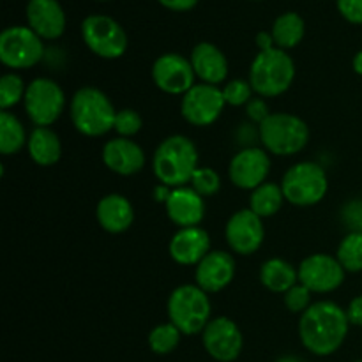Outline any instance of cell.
I'll return each instance as SVG.
<instances>
[{
  "label": "cell",
  "instance_id": "cell-1",
  "mask_svg": "<svg viewBox=\"0 0 362 362\" xmlns=\"http://www.w3.org/2000/svg\"><path fill=\"white\" fill-rule=\"evenodd\" d=\"M349 317L343 308L331 300L315 303L300 317V341L315 356H331L349 334Z\"/></svg>",
  "mask_w": 362,
  "mask_h": 362
},
{
  "label": "cell",
  "instance_id": "cell-2",
  "mask_svg": "<svg viewBox=\"0 0 362 362\" xmlns=\"http://www.w3.org/2000/svg\"><path fill=\"white\" fill-rule=\"evenodd\" d=\"M152 166L159 182L168 187H184L198 170V151L189 138L173 134L156 148Z\"/></svg>",
  "mask_w": 362,
  "mask_h": 362
},
{
  "label": "cell",
  "instance_id": "cell-3",
  "mask_svg": "<svg viewBox=\"0 0 362 362\" xmlns=\"http://www.w3.org/2000/svg\"><path fill=\"white\" fill-rule=\"evenodd\" d=\"M117 112L105 92L83 87L73 95L71 120L85 136H103L115 127Z\"/></svg>",
  "mask_w": 362,
  "mask_h": 362
},
{
  "label": "cell",
  "instance_id": "cell-4",
  "mask_svg": "<svg viewBox=\"0 0 362 362\" xmlns=\"http://www.w3.org/2000/svg\"><path fill=\"white\" fill-rule=\"evenodd\" d=\"M296 76V66L285 49L271 48L260 52L251 62L250 83L257 94L276 98L286 92Z\"/></svg>",
  "mask_w": 362,
  "mask_h": 362
},
{
  "label": "cell",
  "instance_id": "cell-5",
  "mask_svg": "<svg viewBox=\"0 0 362 362\" xmlns=\"http://www.w3.org/2000/svg\"><path fill=\"white\" fill-rule=\"evenodd\" d=\"M170 322L182 334L193 336L204 332L211 322V300L207 292L198 285H182L168 299Z\"/></svg>",
  "mask_w": 362,
  "mask_h": 362
},
{
  "label": "cell",
  "instance_id": "cell-6",
  "mask_svg": "<svg viewBox=\"0 0 362 362\" xmlns=\"http://www.w3.org/2000/svg\"><path fill=\"white\" fill-rule=\"evenodd\" d=\"M260 140L271 154L293 156L306 147L310 129L292 113H271L260 124Z\"/></svg>",
  "mask_w": 362,
  "mask_h": 362
},
{
  "label": "cell",
  "instance_id": "cell-7",
  "mask_svg": "<svg viewBox=\"0 0 362 362\" xmlns=\"http://www.w3.org/2000/svg\"><path fill=\"white\" fill-rule=\"evenodd\" d=\"M327 175L320 165L303 161L293 165L285 173L281 182L285 200L299 207H310L318 204L327 193Z\"/></svg>",
  "mask_w": 362,
  "mask_h": 362
},
{
  "label": "cell",
  "instance_id": "cell-8",
  "mask_svg": "<svg viewBox=\"0 0 362 362\" xmlns=\"http://www.w3.org/2000/svg\"><path fill=\"white\" fill-rule=\"evenodd\" d=\"M25 110L37 127H48L62 115L66 106L64 90L49 78H35L25 92Z\"/></svg>",
  "mask_w": 362,
  "mask_h": 362
},
{
  "label": "cell",
  "instance_id": "cell-9",
  "mask_svg": "<svg viewBox=\"0 0 362 362\" xmlns=\"http://www.w3.org/2000/svg\"><path fill=\"white\" fill-rule=\"evenodd\" d=\"M45 55L41 37L28 27H9L0 34V60L11 69H28Z\"/></svg>",
  "mask_w": 362,
  "mask_h": 362
},
{
  "label": "cell",
  "instance_id": "cell-10",
  "mask_svg": "<svg viewBox=\"0 0 362 362\" xmlns=\"http://www.w3.org/2000/svg\"><path fill=\"white\" fill-rule=\"evenodd\" d=\"M83 41L95 55L103 59H119L127 49V35L113 18L94 14L81 23Z\"/></svg>",
  "mask_w": 362,
  "mask_h": 362
},
{
  "label": "cell",
  "instance_id": "cell-11",
  "mask_svg": "<svg viewBox=\"0 0 362 362\" xmlns=\"http://www.w3.org/2000/svg\"><path fill=\"white\" fill-rule=\"evenodd\" d=\"M225 105L221 88H218L216 85L198 83L184 94L180 110L187 122L198 127H205L218 120Z\"/></svg>",
  "mask_w": 362,
  "mask_h": 362
},
{
  "label": "cell",
  "instance_id": "cell-12",
  "mask_svg": "<svg viewBox=\"0 0 362 362\" xmlns=\"http://www.w3.org/2000/svg\"><path fill=\"white\" fill-rule=\"evenodd\" d=\"M297 272H299V281L317 293L332 292L339 288L345 279V269L338 258L324 253L304 258Z\"/></svg>",
  "mask_w": 362,
  "mask_h": 362
},
{
  "label": "cell",
  "instance_id": "cell-13",
  "mask_svg": "<svg viewBox=\"0 0 362 362\" xmlns=\"http://www.w3.org/2000/svg\"><path fill=\"white\" fill-rule=\"evenodd\" d=\"M194 76L191 60L179 53H165L152 66V80L166 94H186L194 87Z\"/></svg>",
  "mask_w": 362,
  "mask_h": 362
},
{
  "label": "cell",
  "instance_id": "cell-14",
  "mask_svg": "<svg viewBox=\"0 0 362 362\" xmlns=\"http://www.w3.org/2000/svg\"><path fill=\"white\" fill-rule=\"evenodd\" d=\"M204 346L212 359L232 362L243 352V332L230 318H214L204 329Z\"/></svg>",
  "mask_w": 362,
  "mask_h": 362
},
{
  "label": "cell",
  "instance_id": "cell-15",
  "mask_svg": "<svg viewBox=\"0 0 362 362\" xmlns=\"http://www.w3.org/2000/svg\"><path fill=\"white\" fill-rule=\"evenodd\" d=\"M225 233L226 240H228V246L235 253L244 255V257L258 251V247L262 246L265 237L262 218L255 214L251 209L237 211L228 219V223H226Z\"/></svg>",
  "mask_w": 362,
  "mask_h": 362
},
{
  "label": "cell",
  "instance_id": "cell-16",
  "mask_svg": "<svg viewBox=\"0 0 362 362\" xmlns=\"http://www.w3.org/2000/svg\"><path fill=\"white\" fill-rule=\"evenodd\" d=\"M269 170H271V159L267 152L250 147L233 156L228 173L233 186L240 189H257L258 186L265 184Z\"/></svg>",
  "mask_w": 362,
  "mask_h": 362
},
{
  "label": "cell",
  "instance_id": "cell-17",
  "mask_svg": "<svg viewBox=\"0 0 362 362\" xmlns=\"http://www.w3.org/2000/svg\"><path fill=\"white\" fill-rule=\"evenodd\" d=\"M235 276V260L226 251H211L198 264L194 278L204 292L214 293L232 283Z\"/></svg>",
  "mask_w": 362,
  "mask_h": 362
},
{
  "label": "cell",
  "instance_id": "cell-18",
  "mask_svg": "<svg viewBox=\"0 0 362 362\" xmlns=\"http://www.w3.org/2000/svg\"><path fill=\"white\" fill-rule=\"evenodd\" d=\"M166 214L180 228L198 226L205 216L204 197L193 187H175L166 200Z\"/></svg>",
  "mask_w": 362,
  "mask_h": 362
},
{
  "label": "cell",
  "instance_id": "cell-19",
  "mask_svg": "<svg viewBox=\"0 0 362 362\" xmlns=\"http://www.w3.org/2000/svg\"><path fill=\"white\" fill-rule=\"evenodd\" d=\"M211 253V239L200 226L180 228L170 240V257L180 265H198Z\"/></svg>",
  "mask_w": 362,
  "mask_h": 362
},
{
  "label": "cell",
  "instance_id": "cell-20",
  "mask_svg": "<svg viewBox=\"0 0 362 362\" xmlns=\"http://www.w3.org/2000/svg\"><path fill=\"white\" fill-rule=\"evenodd\" d=\"M27 20L41 39H57L66 28V14L57 0H30Z\"/></svg>",
  "mask_w": 362,
  "mask_h": 362
},
{
  "label": "cell",
  "instance_id": "cell-21",
  "mask_svg": "<svg viewBox=\"0 0 362 362\" xmlns=\"http://www.w3.org/2000/svg\"><path fill=\"white\" fill-rule=\"evenodd\" d=\"M103 161L119 175H134L144 168L145 154L138 144L129 138H113L103 148Z\"/></svg>",
  "mask_w": 362,
  "mask_h": 362
},
{
  "label": "cell",
  "instance_id": "cell-22",
  "mask_svg": "<svg viewBox=\"0 0 362 362\" xmlns=\"http://www.w3.org/2000/svg\"><path fill=\"white\" fill-rule=\"evenodd\" d=\"M191 66H193L194 74L200 78L204 83L216 85L226 80L228 74V62L226 57L219 48H216L211 42H200L193 48L191 53Z\"/></svg>",
  "mask_w": 362,
  "mask_h": 362
},
{
  "label": "cell",
  "instance_id": "cell-23",
  "mask_svg": "<svg viewBox=\"0 0 362 362\" xmlns=\"http://www.w3.org/2000/svg\"><path fill=\"white\" fill-rule=\"evenodd\" d=\"M98 221L106 232L120 233L126 232L134 219L133 205L122 194H106L98 204Z\"/></svg>",
  "mask_w": 362,
  "mask_h": 362
},
{
  "label": "cell",
  "instance_id": "cell-24",
  "mask_svg": "<svg viewBox=\"0 0 362 362\" xmlns=\"http://www.w3.org/2000/svg\"><path fill=\"white\" fill-rule=\"evenodd\" d=\"M28 154L37 165L52 166L62 156V145L49 127H35L28 138Z\"/></svg>",
  "mask_w": 362,
  "mask_h": 362
},
{
  "label": "cell",
  "instance_id": "cell-25",
  "mask_svg": "<svg viewBox=\"0 0 362 362\" xmlns=\"http://www.w3.org/2000/svg\"><path fill=\"white\" fill-rule=\"evenodd\" d=\"M297 279H299V272L293 269V265L281 260V258H272V260H267L262 265L260 281L271 292H288L292 286L297 285Z\"/></svg>",
  "mask_w": 362,
  "mask_h": 362
},
{
  "label": "cell",
  "instance_id": "cell-26",
  "mask_svg": "<svg viewBox=\"0 0 362 362\" xmlns=\"http://www.w3.org/2000/svg\"><path fill=\"white\" fill-rule=\"evenodd\" d=\"M304 37V21L297 13L281 14L272 27V39L279 49L293 48Z\"/></svg>",
  "mask_w": 362,
  "mask_h": 362
},
{
  "label": "cell",
  "instance_id": "cell-27",
  "mask_svg": "<svg viewBox=\"0 0 362 362\" xmlns=\"http://www.w3.org/2000/svg\"><path fill=\"white\" fill-rule=\"evenodd\" d=\"M283 200H285V194H283L281 186L265 182L251 193L250 209L260 218H269V216H274L281 209Z\"/></svg>",
  "mask_w": 362,
  "mask_h": 362
},
{
  "label": "cell",
  "instance_id": "cell-28",
  "mask_svg": "<svg viewBox=\"0 0 362 362\" xmlns=\"http://www.w3.org/2000/svg\"><path fill=\"white\" fill-rule=\"evenodd\" d=\"M27 141L25 127L13 113H0V152L4 156H13L21 151Z\"/></svg>",
  "mask_w": 362,
  "mask_h": 362
},
{
  "label": "cell",
  "instance_id": "cell-29",
  "mask_svg": "<svg viewBox=\"0 0 362 362\" xmlns=\"http://www.w3.org/2000/svg\"><path fill=\"white\" fill-rule=\"evenodd\" d=\"M336 258L343 269L349 272H361L362 271V233L350 232L345 239L341 240L338 247Z\"/></svg>",
  "mask_w": 362,
  "mask_h": 362
},
{
  "label": "cell",
  "instance_id": "cell-30",
  "mask_svg": "<svg viewBox=\"0 0 362 362\" xmlns=\"http://www.w3.org/2000/svg\"><path fill=\"white\" fill-rule=\"evenodd\" d=\"M180 334L182 332L175 327V325L170 322V324L158 325L151 331L148 334V346L154 354H159V356H166V354L173 352L177 349L180 341Z\"/></svg>",
  "mask_w": 362,
  "mask_h": 362
},
{
  "label": "cell",
  "instance_id": "cell-31",
  "mask_svg": "<svg viewBox=\"0 0 362 362\" xmlns=\"http://www.w3.org/2000/svg\"><path fill=\"white\" fill-rule=\"evenodd\" d=\"M25 92H27V88H25L23 80L18 74H4L0 78V108H2V112H7L11 106L18 105L25 98Z\"/></svg>",
  "mask_w": 362,
  "mask_h": 362
},
{
  "label": "cell",
  "instance_id": "cell-32",
  "mask_svg": "<svg viewBox=\"0 0 362 362\" xmlns=\"http://www.w3.org/2000/svg\"><path fill=\"white\" fill-rule=\"evenodd\" d=\"M191 186L200 197H212L221 187V179L212 168H198L191 179Z\"/></svg>",
  "mask_w": 362,
  "mask_h": 362
},
{
  "label": "cell",
  "instance_id": "cell-33",
  "mask_svg": "<svg viewBox=\"0 0 362 362\" xmlns=\"http://www.w3.org/2000/svg\"><path fill=\"white\" fill-rule=\"evenodd\" d=\"M251 94H253V87H251L250 81H244V80H233L230 81V83H226L225 88H223V98H225V103L232 106H240L250 103Z\"/></svg>",
  "mask_w": 362,
  "mask_h": 362
},
{
  "label": "cell",
  "instance_id": "cell-34",
  "mask_svg": "<svg viewBox=\"0 0 362 362\" xmlns=\"http://www.w3.org/2000/svg\"><path fill=\"white\" fill-rule=\"evenodd\" d=\"M141 126H144L141 117L134 110H120V112H117L115 127L113 129L122 138L134 136L141 129Z\"/></svg>",
  "mask_w": 362,
  "mask_h": 362
},
{
  "label": "cell",
  "instance_id": "cell-35",
  "mask_svg": "<svg viewBox=\"0 0 362 362\" xmlns=\"http://www.w3.org/2000/svg\"><path fill=\"white\" fill-rule=\"evenodd\" d=\"M285 304L292 313H304L311 306V290L303 283H297L288 292H285Z\"/></svg>",
  "mask_w": 362,
  "mask_h": 362
},
{
  "label": "cell",
  "instance_id": "cell-36",
  "mask_svg": "<svg viewBox=\"0 0 362 362\" xmlns=\"http://www.w3.org/2000/svg\"><path fill=\"white\" fill-rule=\"evenodd\" d=\"M343 223L350 232L362 233V200H352L343 207Z\"/></svg>",
  "mask_w": 362,
  "mask_h": 362
},
{
  "label": "cell",
  "instance_id": "cell-37",
  "mask_svg": "<svg viewBox=\"0 0 362 362\" xmlns=\"http://www.w3.org/2000/svg\"><path fill=\"white\" fill-rule=\"evenodd\" d=\"M338 9L350 23H362V0H338Z\"/></svg>",
  "mask_w": 362,
  "mask_h": 362
},
{
  "label": "cell",
  "instance_id": "cell-38",
  "mask_svg": "<svg viewBox=\"0 0 362 362\" xmlns=\"http://www.w3.org/2000/svg\"><path fill=\"white\" fill-rule=\"evenodd\" d=\"M269 115H271V113H269L267 105H265L262 99H251V101L247 103V117H250L251 120L262 124Z\"/></svg>",
  "mask_w": 362,
  "mask_h": 362
},
{
  "label": "cell",
  "instance_id": "cell-39",
  "mask_svg": "<svg viewBox=\"0 0 362 362\" xmlns=\"http://www.w3.org/2000/svg\"><path fill=\"white\" fill-rule=\"evenodd\" d=\"M346 317H349L350 324L357 325V327H362V296L356 297V299L349 304Z\"/></svg>",
  "mask_w": 362,
  "mask_h": 362
},
{
  "label": "cell",
  "instance_id": "cell-40",
  "mask_svg": "<svg viewBox=\"0 0 362 362\" xmlns=\"http://www.w3.org/2000/svg\"><path fill=\"white\" fill-rule=\"evenodd\" d=\"M159 2L172 11H187L197 6L198 0H159Z\"/></svg>",
  "mask_w": 362,
  "mask_h": 362
},
{
  "label": "cell",
  "instance_id": "cell-41",
  "mask_svg": "<svg viewBox=\"0 0 362 362\" xmlns=\"http://www.w3.org/2000/svg\"><path fill=\"white\" fill-rule=\"evenodd\" d=\"M257 45L258 48H260V52H265V49H271L274 48V39H272V34L269 35L267 32H260V34L257 35Z\"/></svg>",
  "mask_w": 362,
  "mask_h": 362
},
{
  "label": "cell",
  "instance_id": "cell-42",
  "mask_svg": "<svg viewBox=\"0 0 362 362\" xmlns=\"http://www.w3.org/2000/svg\"><path fill=\"white\" fill-rule=\"evenodd\" d=\"M170 193H172V191H170V187L165 186V184H161V186H159V187H156L154 198L158 202H165V204H166V200H168Z\"/></svg>",
  "mask_w": 362,
  "mask_h": 362
},
{
  "label": "cell",
  "instance_id": "cell-43",
  "mask_svg": "<svg viewBox=\"0 0 362 362\" xmlns=\"http://www.w3.org/2000/svg\"><path fill=\"white\" fill-rule=\"evenodd\" d=\"M354 71L362 76V52L357 53L356 59H354Z\"/></svg>",
  "mask_w": 362,
  "mask_h": 362
},
{
  "label": "cell",
  "instance_id": "cell-44",
  "mask_svg": "<svg viewBox=\"0 0 362 362\" xmlns=\"http://www.w3.org/2000/svg\"><path fill=\"white\" fill-rule=\"evenodd\" d=\"M276 362H303L299 359V357H293V356H285L281 357V359H278Z\"/></svg>",
  "mask_w": 362,
  "mask_h": 362
},
{
  "label": "cell",
  "instance_id": "cell-45",
  "mask_svg": "<svg viewBox=\"0 0 362 362\" xmlns=\"http://www.w3.org/2000/svg\"><path fill=\"white\" fill-rule=\"evenodd\" d=\"M357 362H362V361H357Z\"/></svg>",
  "mask_w": 362,
  "mask_h": 362
}]
</instances>
